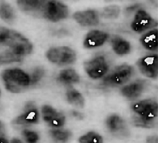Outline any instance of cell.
<instances>
[{"label": "cell", "mask_w": 158, "mask_h": 143, "mask_svg": "<svg viewBox=\"0 0 158 143\" xmlns=\"http://www.w3.org/2000/svg\"><path fill=\"white\" fill-rule=\"evenodd\" d=\"M111 44L114 51L118 55L128 54L131 50L129 42L121 37H114L112 38Z\"/></svg>", "instance_id": "cell-18"}, {"label": "cell", "mask_w": 158, "mask_h": 143, "mask_svg": "<svg viewBox=\"0 0 158 143\" xmlns=\"http://www.w3.org/2000/svg\"><path fill=\"white\" fill-rule=\"evenodd\" d=\"M108 34L101 30L90 31L84 39L83 45L86 48H93L102 46L108 38Z\"/></svg>", "instance_id": "cell-13"}, {"label": "cell", "mask_w": 158, "mask_h": 143, "mask_svg": "<svg viewBox=\"0 0 158 143\" xmlns=\"http://www.w3.org/2000/svg\"><path fill=\"white\" fill-rule=\"evenodd\" d=\"M2 78L6 89L12 92H20L30 85V76L20 69L5 70Z\"/></svg>", "instance_id": "cell-2"}, {"label": "cell", "mask_w": 158, "mask_h": 143, "mask_svg": "<svg viewBox=\"0 0 158 143\" xmlns=\"http://www.w3.org/2000/svg\"><path fill=\"white\" fill-rule=\"evenodd\" d=\"M39 121V112L33 102H27L23 108V112L17 116L12 123L16 125H31L38 123Z\"/></svg>", "instance_id": "cell-8"}, {"label": "cell", "mask_w": 158, "mask_h": 143, "mask_svg": "<svg viewBox=\"0 0 158 143\" xmlns=\"http://www.w3.org/2000/svg\"><path fill=\"white\" fill-rule=\"evenodd\" d=\"M10 143H23L21 140L17 139V138H14L11 140Z\"/></svg>", "instance_id": "cell-32"}, {"label": "cell", "mask_w": 158, "mask_h": 143, "mask_svg": "<svg viewBox=\"0 0 158 143\" xmlns=\"http://www.w3.org/2000/svg\"><path fill=\"white\" fill-rule=\"evenodd\" d=\"M74 20L84 27L95 26L99 22L98 14L94 10H86L76 12L73 15Z\"/></svg>", "instance_id": "cell-12"}, {"label": "cell", "mask_w": 158, "mask_h": 143, "mask_svg": "<svg viewBox=\"0 0 158 143\" xmlns=\"http://www.w3.org/2000/svg\"><path fill=\"white\" fill-rule=\"evenodd\" d=\"M146 84L143 81H136L131 83L121 89V92L123 96L128 99H134L139 96L144 91Z\"/></svg>", "instance_id": "cell-14"}, {"label": "cell", "mask_w": 158, "mask_h": 143, "mask_svg": "<svg viewBox=\"0 0 158 143\" xmlns=\"http://www.w3.org/2000/svg\"><path fill=\"white\" fill-rule=\"evenodd\" d=\"M154 23L156 24V22L150 15L145 10L140 9L136 11L131 27L133 31L141 33L151 28L154 25Z\"/></svg>", "instance_id": "cell-10"}, {"label": "cell", "mask_w": 158, "mask_h": 143, "mask_svg": "<svg viewBox=\"0 0 158 143\" xmlns=\"http://www.w3.org/2000/svg\"><path fill=\"white\" fill-rule=\"evenodd\" d=\"M59 81L64 84L71 85L79 82L80 77L75 70L64 69L59 74Z\"/></svg>", "instance_id": "cell-17"}, {"label": "cell", "mask_w": 158, "mask_h": 143, "mask_svg": "<svg viewBox=\"0 0 158 143\" xmlns=\"http://www.w3.org/2000/svg\"><path fill=\"white\" fill-rule=\"evenodd\" d=\"M133 72V68L130 65H122L118 66L104 77L102 83L107 86H117L123 84L130 80Z\"/></svg>", "instance_id": "cell-4"}, {"label": "cell", "mask_w": 158, "mask_h": 143, "mask_svg": "<svg viewBox=\"0 0 158 143\" xmlns=\"http://www.w3.org/2000/svg\"><path fill=\"white\" fill-rule=\"evenodd\" d=\"M0 143H9L8 141L2 136H0Z\"/></svg>", "instance_id": "cell-33"}, {"label": "cell", "mask_w": 158, "mask_h": 143, "mask_svg": "<svg viewBox=\"0 0 158 143\" xmlns=\"http://www.w3.org/2000/svg\"><path fill=\"white\" fill-rule=\"evenodd\" d=\"M142 46L147 50L154 51L157 49V30L153 29L144 33L140 38Z\"/></svg>", "instance_id": "cell-15"}, {"label": "cell", "mask_w": 158, "mask_h": 143, "mask_svg": "<svg viewBox=\"0 0 158 143\" xmlns=\"http://www.w3.org/2000/svg\"><path fill=\"white\" fill-rule=\"evenodd\" d=\"M146 143H157V137L155 136H149L146 139Z\"/></svg>", "instance_id": "cell-30"}, {"label": "cell", "mask_w": 158, "mask_h": 143, "mask_svg": "<svg viewBox=\"0 0 158 143\" xmlns=\"http://www.w3.org/2000/svg\"><path fill=\"white\" fill-rule=\"evenodd\" d=\"M44 71L41 68H36L30 76V84H34L38 82L43 76Z\"/></svg>", "instance_id": "cell-28"}, {"label": "cell", "mask_w": 158, "mask_h": 143, "mask_svg": "<svg viewBox=\"0 0 158 143\" xmlns=\"http://www.w3.org/2000/svg\"><path fill=\"white\" fill-rule=\"evenodd\" d=\"M49 134L55 143H67L72 137L71 131L65 129L54 128L49 131Z\"/></svg>", "instance_id": "cell-19"}, {"label": "cell", "mask_w": 158, "mask_h": 143, "mask_svg": "<svg viewBox=\"0 0 158 143\" xmlns=\"http://www.w3.org/2000/svg\"><path fill=\"white\" fill-rule=\"evenodd\" d=\"M4 131H5L4 126L3 123L0 121V136H2V134L4 133Z\"/></svg>", "instance_id": "cell-31"}, {"label": "cell", "mask_w": 158, "mask_h": 143, "mask_svg": "<svg viewBox=\"0 0 158 143\" xmlns=\"http://www.w3.org/2000/svg\"><path fill=\"white\" fill-rule=\"evenodd\" d=\"M68 12V8L64 4L56 1H46L41 15L48 20L56 22L67 18Z\"/></svg>", "instance_id": "cell-7"}, {"label": "cell", "mask_w": 158, "mask_h": 143, "mask_svg": "<svg viewBox=\"0 0 158 143\" xmlns=\"http://www.w3.org/2000/svg\"><path fill=\"white\" fill-rule=\"evenodd\" d=\"M0 95H1V91H0Z\"/></svg>", "instance_id": "cell-34"}, {"label": "cell", "mask_w": 158, "mask_h": 143, "mask_svg": "<svg viewBox=\"0 0 158 143\" xmlns=\"http://www.w3.org/2000/svg\"><path fill=\"white\" fill-rule=\"evenodd\" d=\"M120 14V8L117 6L112 5L105 7L102 11V16L106 18H116Z\"/></svg>", "instance_id": "cell-24"}, {"label": "cell", "mask_w": 158, "mask_h": 143, "mask_svg": "<svg viewBox=\"0 0 158 143\" xmlns=\"http://www.w3.org/2000/svg\"><path fill=\"white\" fill-rule=\"evenodd\" d=\"M57 111L49 105H44L41 108V115L43 120L48 124L57 113Z\"/></svg>", "instance_id": "cell-22"}, {"label": "cell", "mask_w": 158, "mask_h": 143, "mask_svg": "<svg viewBox=\"0 0 158 143\" xmlns=\"http://www.w3.org/2000/svg\"><path fill=\"white\" fill-rule=\"evenodd\" d=\"M46 1L35 0H22L18 1L17 4L19 8L25 12L33 13H40Z\"/></svg>", "instance_id": "cell-16"}, {"label": "cell", "mask_w": 158, "mask_h": 143, "mask_svg": "<svg viewBox=\"0 0 158 143\" xmlns=\"http://www.w3.org/2000/svg\"><path fill=\"white\" fill-rule=\"evenodd\" d=\"M65 123V116L61 112H57L53 119L48 123V125L53 128H60Z\"/></svg>", "instance_id": "cell-27"}, {"label": "cell", "mask_w": 158, "mask_h": 143, "mask_svg": "<svg viewBox=\"0 0 158 143\" xmlns=\"http://www.w3.org/2000/svg\"><path fill=\"white\" fill-rule=\"evenodd\" d=\"M0 17L6 20L14 18V12L11 7L6 2H0Z\"/></svg>", "instance_id": "cell-23"}, {"label": "cell", "mask_w": 158, "mask_h": 143, "mask_svg": "<svg viewBox=\"0 0 158 143\" xmlns=\"http://www.w3.org/2000/svg\"><path fill=\"white\" fill-rule=\"evenodd\" d=\"M22 135L27 143H37L40 139L38 134L30 129H23L22 131Z\"/></svg>", "instance_id": "cell-25"}, {"label": "cell", "mask_w": 158, "mask_h": 143, "mask_svg": "<svg viewBox=\"0 0 158 143\" xmlns=\"http://www.w3.org/2000/svg\"><path fill=\"white\" fill-rule=\"evenodd\" d=\"M66 97L68 102L70 104L77 108H83L84 107V97L81 94L75 89H69L66 92Z\"/></svg>", "instance_id": "cell-20"}, {"label": "cell", "mask_w": 158, "mask_h": 143, "mask_svg": "<svg viewBox=\"0 0 158 143\" xmlns=\"http://www.w3.org/2000/svg\"><path fill=\"white\" fill-rule=\"evenodd\" d=\"M107 129L112 134L117 136H127L128 129L125 121L119 115L113 114L109 116L106 120Z\"/></svg>", "instance_id": "cell-11"}, {"label": "cell", "mask_w": 158, "mask_h": 143, "mask_svg": "<svg viewBox=\"0 0 158 143\" xmlns=\"http://www.w3.org/2000/svg\"><path fill=\"white\" fill-rule=\"evenodd\" d=\"M79 143H103L102 137L95 131H89L78 139Z\"/></svg>", "instance_id": "cell-21"}, {"label": "cell", "mask_w": 158, "mask_h": 143, "mask_svg": "<svg viewBox=\"0 0 158 143\" xmlns=\"http://www.w3.org/2000/svg\"><path fill=\"white\" fill-rule=\"evenodd\" d=\"M32 49L31 43L21 34L0 27V65L20 62Z\"/></svg>", "instance_id": "cell-1"}, {"label": "cell", "mask_w": 158, "mask_h": 143, "mask_svg": "<svg viewBox=\"0 0 158 143\" xmlns=\"http://www.w3.org/2000/svg\"><path fill=\"white\" fill-rule=\"evenodd\" d=\"M132 120L134 125L137 127H141L144 128H152L156 125V121H148L135 115L134 116H133Z\"/></svg>", "instance_id": "cell-26"}, {"label": "cell", "mask_w": 158, "mask_h": 143, "mask_svg": "<svg viewBox=\"0 0 158 143\" xmlns=\"http://www.w3.org/2000/svg\"><path fill=\"white\" fill-rule=\"evenodd\" d=\"M71 115L73 117H74L78 120H81L84 117V115L82 113L76 111V110H72L71 112Z\"/></svg>", "instance_id": "cell-29"}, {"label": "cell", "mask_w": 158, "mask_h": 143, "mask_svg": "<svg viewBox=\"0 0 158 143\" xmlns=\"http://www.w3.org/2000/svg\"><path fill=\"white\" fill-rule=\"evenodd\" d=\"M157 55H148L140 58L137 66L141 73L146 77L154 78L157 76Z\"/></svg>", "instance_id": "cell-9"}, {"label": "cell", "mask_w": 158, "mask_h": 143, "mask_svg": "<svg viewBox=\"0 0 158 143\" xmlns=\"http://www.w3.org/2000/svg\"><path fill=\"white\" fill-rule=\"evenodd\" d=\"M109 67L107 60L102 55L96 56L84 63L86 73L93 79H98L104 76L107 73Z\"/></svg>", "instance_id": "cell-6"}, {"label": "cell", "mask_w": 158, "mask_h": 143, "mask_svg": "<svg viewBox=\"0 0 158 143\" xmlns=\"http://www.w3.org/2000/svg\"><path fill=\"white\" fill-rule=\"evenodd\" d=\"M135 115L144 120L156 121L157 117V103L152 99L139 100L131 105Z\"/></svg>", "instance_id": "cell-5"}, {"label": "cell", "mask_w": 158, "mask_h": 143, "mask_svg": "<svg viewBox=\"0 0 158 143\" xmlns=\"http://www.w3.org/2000/svg\"><path fill=\"white\" fill-rule=\"evenodd\" d=\"M46 57L52 63L60 66L72 64L76 60L75 52L67 46L50 48L46 52Z\"/></svg>", "instance_id": "cell-3"}]
</instances>
